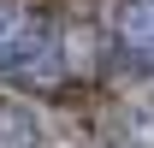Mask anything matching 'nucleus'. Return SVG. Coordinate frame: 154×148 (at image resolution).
<instances>
[{"label": "nucleus", "instance_id": "nucleus-1", "mask_svg": "<svg viewBox=\"0 0 154 148\" xmlns=\"http://www.w3.org/2000/svg\"><path fill=\"white\" fill-rule=\"evenodd\" d=\"M59 24H65L59 6H42V0H0V77L36 89Z\"/></svg>", "mask_w": 154, "mask_h": 148}, {"label": "nucleus", "instance_id": "nucleus-3", "mask_svg": "<svg viewBox=\"0 0 154 148\" xmlns=\"http://www.w3.org/2000/svg\"><path fill=\"white\" fill-rule=\"evenodd\" d=\"M48 130H42V113L18 95H0V148H42Z\"/></svg>", "mask_w": 154, "mask_h": 148}, {"label": "nucleus", "instance_id": "nucleus-2", "mask_svg": "<svg viewBox=\"0 0 154 148\" xmlns=\"http://www.w3.org/2000/svg\"><path fill=\"white\" fill-rule=\"evenodd\" d=\"M101 48L125 71H154V0H107L101 6Z\"/></svg>", "mask_w": 154, "mask_h": 148}]
</instances>
